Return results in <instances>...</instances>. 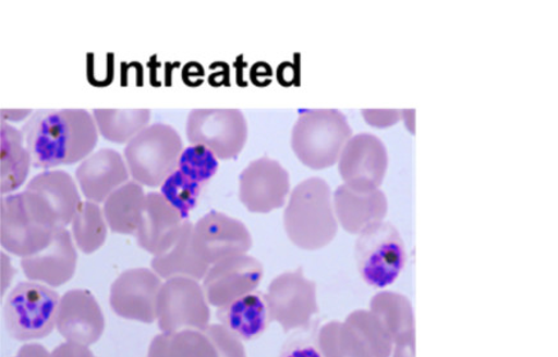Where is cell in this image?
<instances>
[{
  "instance_id": "277c9868",
  "label": "cell",
  "mask_w": 558,
  "mask_h": 357,
  "mask_svg": "<svg viewBox=\"0 0 558 357\" xmlns=\"http://www.w3.org/2000/svg\"><path fill=\"white\" fill-rule=\"evenodd\" d=\"M352 136L347 115L339 109H306L292 128L291 148L304 165L326 170L339 163Z\"/></svg>"
},
{
  "instance_id": "d6986e66",
  "label": "cell",
  "mask_w": 558,
  "mask_h": 357,
  "mask_svg": "<svg viewBox=\"0 0 558 357\" xmlns=\"http://www.w3.org/2000/svg\"><path fill=\"white\" fill-rule=\"evenodd\" d=\"M185 221L160 193L146 195L145 206L135 238L140 249L157 257L178 242Z\"/></svg>"
},
{
  "instance_id": "7c38bea8",
  "label": "cell",
  "mask_w": 558,
  "mask_h": 357,
  "mask_svg": "<svg viewBox=\"0 0 558 357\" xmlns=\"http://www.w3.org/2000/svg\"><path fill=\"white\" fill-rule=\"evenodd\" d=\"M163 282L153 269H128L110 286V308L122 319L153 324L157 322L158 297Z\"/></svg>"
},
{
  "instance_id": "4316f807",
  "label": "cell",
  "mask_w": 558,
  "mask_h": 357,
  "mask_svg": "<svg viewBox=\"0 0 558 357\" xmlns=\"http://www.w3.org/2000/svg\"><path fill=\"white\" fill-rule=\"evenodd\" d=\"M146 194L144 186L129 181L102 204L108 227L117 235L135 236L142 222Z\"/></svg>"
},
{
  "instance_id": "3957f363",
  "label": "cell",
  "mask_w": 558,
  "mask_h": 357,
  "mask_svg": "<svg viewBox=\"0 0 558 357\" xmlns=\"http://www.w3.org/2000/svg\"><path fill=\"white\" fill-rule=\"evenodd\" d=\"M60 229L56 211L38 194L25 189L0 201V245L5 253L33 257L53 243Z\"/></svg>"
},
{
  "instance_id": "8992f818",
  "label": "cell",
  "mask_w": 558,
  "mask_h": 357,
  "mask_svg": "<svg viewBox=\"0 0 558 357\" xmlns=\"http://www.w3.org/2000/svg\"><path fill=\"white\" fill-rule=\"evenodd\" d=\"M61 296L46 284L20 282L4 304V324L14 340L31 342L49 336L57 328Z\"/></svg>"
},
{
  "instance_id": "d4e9b609",
  "label": "cell",
  "mask_w": 558,
  "mask_h": 357,
  "mask_svg": "<svg viewBox=\"0 0 558 357\" xmlns=\"http://www.w3.org/2000/svg\"><path fill=\"white\" fill-rule=\"evenodd\" d=\"M217 319L241 341H254L263 336L270 323L266 298L250 294L217 309Z\"/></svg>"
},
{
  "instance_id": "ffe728a7",
  "label": "cell",
  "mask_w": 558,
  "mask_h": 357,
  "mask_svg": "<svg viewBox=\"0 0 558 357\" xmlns=\"http://www.w3.org/2000/svg\"><path fill=\"white\" fill-rule=\"evenodd\" d=\"M337 221L350 235L359 236L371 225L384 222L388 213L387 196L380 188L357 189L347 184L333 194Z\"/></svg>"
},
{
  "instance_id": "cb8c5ba5",
  "label": "cell",
  "mask_w": 558,
  "mask_h": 357,
  "mask_svg": "<svg viewBox=\"0 0 558 357\" xmlns=\"http://www.w3.org/2000/svg\"><path fill=\"white\" fill-rule=\"evenodd\" d=\"M33 167L31 151H28L22 131L0 123V193L4 196L16 193L26 184L28 173Z\"/></svg>"
},
{
  "instance_id": "ac0fdd59",
  "label": "cell",
  "mask_w": 558,
  "mask_h": 357,
  "mask_svg": "<svg viewBox=\"0 0 558 357\" xmlns=\"http://www.w3.org/2000/svg\"><path fill=\"white\" fill-rule=\"evenodd\" d=\"M77 261V247L71 232L62 227L47 249L33 257L21 259V268L28 281L57 288L73 279Z\"/></svg>"
},
{
  "instance_id": "52a82bcc",
  "label": "cell",
  "mask_w": 558,
  "mask_h": 357,
  "mask_svg": "<svg viewBox=\"0 0 558 357\" xmlns=\"http://www.w3.org/2000/svg\"><path fill=\"white\" fill-rule=\"evenodd\" d=\"M355 260L362 280L373 288L385 290L407 267L405 242L392 223L373 224L357 236Z\"/></svg>"
},
{
  "instance_id": "e0dca14e",
  "label": "cell",
  "mask_w": 558,
  "mask_h": 357,
  "mask_svg": "<svg viewBox=\"0 0 558 357\" xmlns=\"http://www.w3.org/2000/svg\"><path fill=\"white\" fill-rule=\"evenodd\" d=\"M130 178L126 160L119 151L110 148L93 152L76 170L81 194L87 201L95 204H105L109 196L128 184Z\"/></svg>"
},
{
  "instance_id": "9c48e42d",
  "label": "cell",
  "mask_w": 558,
  "mask_h": 357,
  "mask_svg": "<svg viewBox=\"0 0 558 357\" xmlns=\"http://www.w3.org/2000/svg\"><path fill=\"white\" fill-rule=\"evenodd\" d=\"M186 137L190 145H202L220 160L236 159L247 143V121L239 109H194Z\"/></svg>"
},
{
  "instance_id": "4dcf8cb0",
  "label": "cell",
  "mask_w": 558,
  "mask_h": 357,
  "mask_svg": "<svg viewBox=\"0 0 558 357\" xmlns=\"http://www.w3.org/2000/svg\"><path fill=\"white\" fill-rule=\"evenodd\" d=\"M159 193L179 211L183 221H189L191 210L199 201L202 185L190 180L178 170L165 181V184L160 186Z\"/></svg>"
},
{
  "instance_id": "8fae6325",
  "label": "cell",
  "mask_w": 558,
  "mask_h": 357,
  "mask_svg": "<svg viewBox=\"0 0 558 357\" xmlns=\"http://www.w3.org/2000/svg\"><path fill=\"white\" fill-rule=\"evenodd\" d=\"M194 249L209 267L226 259L246 255L253 236L244 222L217 210H210L194 224Z\"/></svg>"
},
{
  "instance_id": "5b68a950",
  "label": "cell",
  "mask_w": 558,
  "mask_h": 357,
  "mask_svg": "<svg viewBox=\"0 0 558 357\" xmlns=\"http://www.w3.org/2000/svg\"><path fill=\"white\" fill-rule=\"evenodd\" d=\"M183 143L178 130L166 123H153L132 138L124 148L132 181L157 188L179 170Z\"/></svg>"
},
{
  "instance_id": "f546056e",
  "label": "cell",
  "mask_w": 558,
  "mask_h": 357,
  "mask_svg": "<svg viewBox=\"0 0 558 357\" xmlns=\"http://www.w3.org/2000/svg\"><path fill=\"white\" fill-rule=\"evenodd\" d=\"M108 223L99 204L83 201L71 222V235L77 249L92 255L101 249L108 237Z\"/></svg>"
},
{
  "instance_id": "1f68e13d",
  "label": "cell",
  "mask_w": 558,
  "mask_h": 357,
  "mask_svg": "<svg viewBox=\"0 0 558 357\" xmlns=\"http://www.w3.org/2000/svg\"><path fill=\"white\" fill-rule=\"evenodd\" d=\"M218 160L208 148L202 147V145H190L182 151L179 171L190 180L203 185L216 176L219 169Z\"/></svg>"
},
{
  "instance_id": "6da1fadb",
  "label": "cell",
  "mask_w": 558,
  "mask_h": 357,
  "mask_svg": "<svg viewBox=\"0 0 558 357\" xmlns=\"http://www.w3.org/2000/svg\"><path fill=\"white\" fill-rule=\"evenodd\" d=\"M38 170L83 162L97 148L99 131L85 109H48L35 112L21 128Z\"/></svg>"
},
{
  "instance_id": "7a4b0ae2",
  "label": "cell",
  "mask_w": 558,
  "mask_h": 357,
  "mask_svg": "<svg viewBox=\"0 0 558 357\" xmlns=\"http://www.w3.org/2000/svg\"><path fill=\"white\" fill-rule=\"evenodd\" d=\"M286 235L301 250L325 249L339 233L333 194L327 181L307 178L292 189L283 213Z\"/></svg>"
},
{
  "instance_id": "2e32d148",
  "label": "cell",
  "mask_w": 558,
  "mask_h": 357,
  "mask_svg": "<svg viewBox=\"0 0 558 357\" xmlns=\"http://www.w3.org/2000/svg\"><path fill=\"white\" fill-rule=\"evenodd\" d=\"M105 330V315L90 291L70 290L61 296L57 331L65 341L90 347L97 344Z\"/></svg>"
},
{
  "instance_id": "e575fe53",
  "label": "cell",
  "mask_w": 558,
  "mask_h": 357,
  "mask_svg": "<svg viewBox=\"0 0 558 357\" xmlns=\"http://www.w3.org/2000/svg\"><path fill=\"white\" fill-rule=\"evenodd\" d=\"M363 116L368 125L374 127H389L401 120L400 111H363Z\"/></svg>"
},
{
  "instance_id": "484cf974",
  "label": "cell",
  "mask_w": 558,
  "mask_h": 357,
  "mask_svg": "<svg viewBox=\"0 0 558 357\" xmlns=\"http://www.w3.org/2000/svg\"><path fill=\"white\" fill-rule=\"evenodd\" d=\"M369 310L384 324L395 346L415 342L413 304L405 295L393 291H380L373 296Z\"/></svg>"
},
{
  "instance_id": "836d02e7",
  "label": "cell",
  "mask_w": 558,
  "mask_h": 357,
  "mask_svg": "<svg viewBox=\"0 0 558 357\" xmlns=\"http://www.w3.org/2000/svg\"><path fill=\"white\" fill-rule=\"evenodd\" d=\"M278 357H325L318 345L306 341H290Z\"/></svg>"
},
{
  "instance_id": "44dd1931",
  "label": "cell",
  "mask_w": 558,
  "mask_h": 357,
  "mask_svg": "<svg viewBox=\"0 0 558 357\" xmlns=\"http://www.w3.org/2000/svg\"><path fill=\"white\" fill-rule=\"evenodd\" d=\"M341 331L352 357L392 356L393 341L371 310L352 311L341 323Z\"/></svg>"
},
{
  "instance_id": "9a60e30c",
  "label": "cell",
  "mask_w": 558,
  "mask_h": 357,
  "mask_svg": "<svg viewBox=\"0 0 558 357\" xmlns=\"http://www.w3.org/2000/svg\"><path fill=\"white\" fill-rule=\"evenodd\" d=\"M388 152L384 141L372 134L352 136L339 160L343 184L357 189H376L384 184Z\"/></svg>"
},
{
  "instance_id": "ba28073f",
  "label": "cell",
  "mask_w": 558,
  "mask_h": 357,
  "mask_svg": "<svg viewBox=\"0 0 558 357\" xmlns=\"http://www.w3.org/2000/svg\"><path fill=\"white\" fill-rule=\"evenodd\" d=\"M264 298L270 322L286 333L305 330L319 312L317 284L306 279L303 268L277 275Z\"/></svg>"
},
{
  "instance_id": "83f0119b",
  "label": "cell",
  "mask_w": 558,
  "mask_h": 357,
  "mask_svg": "<svg viewBox=\"0 0 558 357\" xmlns=\"http://www.w3.org/2000/svg\"><path fill=\"white\" fill-rule=\"evenodd\" d=\"M93 116L99 135L107 141L128 145L150 126L151 112L149 109H94Z\"/></svg>"
},
{
  "instance_id": "7402d4cb",
  "label": "cell",
  "mask_w": 558,
  "mask_h": 357,
  "mask_svg": "<svg viewBox=\"0 0 558 357\" xmlns=\"http://www.w3.org/2000/svg\"><path fill=\"white\" fill-rule=\"evenodd\" d=\"M194 223L185 221L181 235L170 250L151 260V269L161 280L191 279L203 282L210 267L199 258L193 244Z\"/></svg>"
},
{
  "instance_id": "f35d334b",
  "label": "cell",
  "mask_w": 558,
  "mask_h": 357,
  "mask_svg": "<svg viewBox=\"0 0 558 357\" xmlns=\"http://www.w3.org/2000/svg\"><path fill=\"white\" fill-rule=\"evenodd\" d=\"M391 357H415V342L396 345Z\"/></svg>"
},
{
  "instance_id": "8d00e7d4",
  "label": "cell",
  "mask_w": 558,
  "mask_h": 357,
  "mask_svg": "<svg viewBox=\"0 0 558 357\" xmlns=\"http://www.w3.org/2000/svg\"><path fill=\"white\" fill-rule=\"evenodd\" d=\"M14 357H51L46 347L39 344H26L19 349Z\"/></svg>"
},
{
  "instance_id": "5bb4252c",
  "label": "cell",
  "mask_w": 558,
  "mask_h": 357,
  "mask_svg": "<svg viewBox=\"0 0 558 357\" xmlns=\"http://www.w3.org/2000/svg\"><path fill=\"white\" fill-rule=\"evenodd\" d=\"M263 276L264 267L260 261L246 254L211 266L202 284L210 306L219 309L255 293Z\"/></svg>"
},
{
  "instance_id": "603a6c76",
  "label": "cell",
  "mask_w": 558,
  "mask_h": 357,
  "mask_svg": "<svg viewBox=\"0 0 558 357\" xmlns=\"http://www.w3.org/2000/svg\"><path fill=\"white\" fill-rule=\"evenodd\" d=\"M77 182L61 170H49L36 174L26 185V192L41 196L56 211L61 227L68 229L81 202Z\"/></svg>"
},
{
  "instance_id": "d6a6232c",
  "label": "cell",
  "mask_w": 558,
  "mask_h": 357,
  "mask_svg": "<svg viewBox=\"0 0 558 357\" xmlns=\"http://www.w3.org/2000/svg\"><path fill=\"white\" fill-rule=\"evenodd\" d=\"M217 349L218 357H247L244 344L222 324H210L204 331Z\"/></svg>"
},
{
  "instance_id": "d590c367",
  "label": "cell",
  "mask_w": 558,
  "mask_h": 357,
  "mask_svg": "<svg viewBox=\"0 0 558 357\" xmlns=\"http://www.w3.org/2000/svg\"><path fill=\"white\" fill-rule=\"evenodd\" d=\"M51 357H97L92 349L84 345L73 344V342H63L50 353Z\"/></svg>"
},
{
  "instance_id": "f1b7e54d",
  "label": "cell",
  "mask_w": 558,
  "mask_h": 357,
  "mask_svg": "<svg viewBox=\"0 0 558 357\" xmlns=\"http://www.w3.org/2000/svg\"><path fill=\"white\" fill-rule=\"evenodd\" d=\"M148 357H218L207 334L201 331L159 333L148 349Z\"/></svg>"
},
{
  "instance_id": "4fadbf2b",
  "label": "cell",
  "mask_w": 558,
  "mask_h": 357,
  "mask_svg": "<svg viewBox=\"0 0 558 357\" xmlns=\"http://www.w3.org/2000/svg\"><path fill=\"white\" fill-rule=\"evenodd\" d=\"M290 174L277 160L263 157L240 174L239 196L250 213L268 214L290 198Z\"/></svg>"
},
{
  "instance_id": "30bf717a",
  "label": "cell",
  "mask_w": 558,
  "mask_h": 357,
  "mask_svg": "<svg viewBox=\"0 0 558 357\" xmlns=\"http://www.w3.org/2000/svg\"><path fill=\"white\" fill-rule=\"evenodd\" d=\"M157 323L161 333L207 330L210 304L203 284L191 279L165 281L158 297Z\"/></svg>"
},
{
  "instance_id": "74e56055",
  "label": "cell",
  "mask_w": 558,
  "mask_h": 357,
  "mask_svg": "<svg viewBox=\"0 0 558 357\" xmlns=\"http://www.w3.org/2000/svg\"><path fill=\"white\" fill-rule=\"evenodd\" d=\"M14 269L11 264L9 255L2 253V295L9 290L13 279Z\"/></svg>"
}]
</instances>
